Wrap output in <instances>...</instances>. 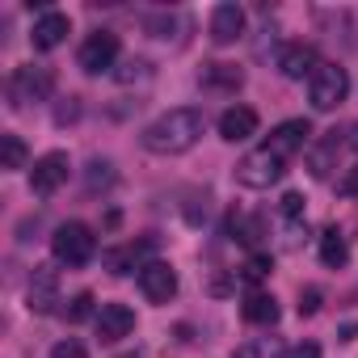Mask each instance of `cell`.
<instances>
[{"mask_svg": "<svg viewBox=\"0 0 358 358\" xmlns=\"http://www.w3.org/2000/svg\"><path fill=\"white\" fill-rule=\"evenodd\" d=\"M203 127H207L203 110H190V106L169 110L152 127H143V148L156 152V156H182V152H190L203 139Z\"/></svg>", "mask_w": 358, "mask_h": 358, "instance_id": "obj_1", "label": "cell"}, {"mask_svg": "<svg viewBox=\"0 0 358 358\" xmlns=\"http://www.w3.org/2000/svg\"><path fill=\"white\" fill-rule=\"evenodd\" d=\"M51 253H55L59 266H85V262H93V253H97V236H93L89 224L68 220V224L55 228V236H51Z\"/></svg>", "mask_w": 358, "mask_h": 358, "instance_id": "obj_2", "label": "cell"}, {"mask_svg": "<svg viewBox=\"0 0 358 358\" xmlns=\"http://www.w3.org/2000/svg\"><path fill=\"white\" fill-rule=\"evenodd\" d=\"M345 93H350V76H345V68H337V64H320V68L312 72V80H308V101H312V110H320V114L337 110V106L345 101Z\"/></svg>", "mask_w": 358, "mask_h": 358, "instance_id": "obj_3", "label": "cell"}, {"mask_svg": "<svg viewBox=\"0 0 358 358\" xmlns=\"http://www.w3.org/2000/svg\"><path fill=\"white\" fill-rule=\"evenodd\" d=\"M51 89H55V72L43 68V64H26V68H17L13 80H9V101L22 110V106H30V101H47Z\"/></svg>", "mask_w": 358, "mask_h": 358, "instance_id": "obj_4", "label": "cell"}, {"mask_svg": "<svg viewBox=\"0 0 358 358\" xmlns=\"http://www.w3.org/2000/svg\"><path fill=\"white\" fill-rule=\"evenodd\" d=\"M282 173H287V160H278L274 152L257 148V152H249V156L236 164V182H241L245 190H270Z\"/></svg>", "mask_w": 358, "mask_h": 358, "instance_id": "obj_5", "label": "cell"}, {"mask_svg": "<svg viewBox=\"0 0 358 358\" xmlns=\"http://www.w3.org/2000/svg\"><path fill=\"white\" fill-rule=\"evenodd\" d=\"M68 156L64 152H47V156H38L34 160V169H30V190L38 194V199H51L64 182H68Z\"/></svg>", "mask_w": 358, "mask_h": 358, "instance_id": "obj_6", "label": "cell"}, {"mask_svg": "<svg viewBox=\"0 0 358 358\" xmlns=\"http://www.w3.org/2000/svg\"><path fill=\"white\" fill-rule=\"evenodd\" d=\"M308 139H312L308 118H287V122H278V127L270 131V139H266L262 148H266V152H274L278 160H291L295 152H303V148H308Z\"/></svg>", "mask_w": 358, "mask_h": 358, "instance_id": "obj_7", "label": "cell"}, {"mask_svg": "<svg viewBox=\"0 0 358 358\" xmlns=\"http://www.w3.org/2000/svg\"><path fill=\"white\" fill-rule=\"evenodd\" d=\"M76 59H80V68H85L89 76H97V72L114 68V59H118V34H110V30H97V34H89Z\"/></svg>", "mask_w": 358, "mask_h": 358, "instance_id": "obj_8", "label": "cell"}, {"mask_svg": "<svg viewBox=\"0 0 358 358\" xmlns=\"http://www.w3.org/2000/svg\"><path fill=\"white\" fill-rule=\"evenodd\" d=\"M139 291L152 299V303H169L177 295V274L169 262H148L139 266Z\"/></svg>", "mask_w": 358, "mask_h": 358, "instance_id": "obj_9", "label": "cell"}, {"mask_svg": "<svg viewBox=\"0 0 358 358\" xmlns=\"http://www.w3.org/2000/svg\"><path fill=\"white\" fill-rule=\"evenodd\" d=\"M245 34V9L241 5H215L211 13V43L215 47H232Z\"/></svg>", "mask_w": 358, "mask_h": 358, "instance_id": "obj_10", "label": "cell"}, {"mask_svg": "<svg viewBox=\"0 0 358 358\" xmlns=\"http://www.w3.org/2000/svg\"><path fill=\"white\" fill-rule=\"evenodd\" d=\"M59 303V270L55 266H34L30 278V308L34 312H51Z\"/></svg>", "mask_w": 358, "mask_h": 358, "instance_id": "obj_11", "label": "cell"}, {"mask_svg": "<svg viewBox=\"0 0 358 358\" xmlns=\"http://www.w3.org/2000/svg\"><path fill=\"white\" fill-rule=\"evenodd\" d=\"M131 329H135V312L127 303H101V312H97V337L101 341H122Z\"/></svg>", "mask_w": 358, "mask_h": 358, "instance_id": "obj_12", "label": "cell"}, {"mask_svg": "<svg viewBox=\"0 0 358 358\" xmlns=\"http://www.w3.org/2000/svg\"><path fill=\"white\" fill-rule=\"evenodd\" d=\"M72 34V22H68V13H43L38 22H34V34H30V43H34V51H55L64 38Z\"/></svg>", "mask_w": 358, "mask_h": 358, "instance_id": "obj_13", "label": "cell"}, {"mask_svg": "<svg viewBox=\"0 0 358 358\" xmlns=\"http://www.w3.org/2000/svg\"><path fill=\"white\" fill-rule=\"evenodd\" d=\"M320 64H316V47H308V43H291L282 55H278V72L287 76V80H312V72H316Z\"/></svg>", "mask_w": 358, "mask_h": 358, "instance_id": "obj_14", "label": "cell"}, {"mask_svg": "<svg viewBox=\"0 0 358 358\" xmlns=\"http://www.w3.org/2000/svg\"><path fill=\"white\" fill-rule=\"evenodd\" d=\"M220 135H224L228 143H241V139L257 135V110H253V106H232V110H224V114H220Z\"/></svg>", "mask_w": 358, "mask_h": 358, "instance_id": "obj_15", "label": "cell"}, {"mask_svg": "<svg viewBox=\"0 0 358 358\" xmlns=\"http://www.w3.org/2000/svg\"><path fill=\"white\" fill-rule=\"evenodd\" d=\"M199 80H203V89H220V93H236V89L245 85V72H241L236 64H203V72H199Z\"/></svg>", "mask_w": 358, "mask_h": 358, "instance_id": "obj_16", "label": "cell"}, {"mask_svg": "<svg viewBox=\"0 0 358 358\" xmlns=\"http://www.w3.org/2000/svg\"><path fill=\"white\" fill-rule=\"evenodd\" d=\"M341 143H345V139H337V131L324 135L320 143H312V152H308V169H312V177H329V173H333V156H337Z\"/></svg>", "mask_w": 358, "mask_h": 358, "instance_id": "obj_17", "label": "cell"}, {"mask_svg": "<svg viewBox=\"0 0 358 358\" xmlns=\"http://www.w3.org/2000/svg\"><path fill=\"white\" fill-rule=\"evenodd\" d=\"M245 320L249 324H278V299L274 295H266V291H253L249 299H245Z\"/></svg>", "mask_w": 358, "mask_h": 358, "instance_id": "obj_18", "label": "cell"}, {"mask_svg": "<svg viewBox=\"0 0 358 358\" xmlns=\"http://www.w3.org/2000/svg\"><path fill=\"white\" fill-rule=\"evenodd\" d=\"M320 262H324L329 270H341V266L350 262V245H345V236H341L337 228H324V232H320Z\"/></svg>", "mask_w": 358, "mask_h": 358, "instance_id": "obj_19", "label": "cell"}, {"mask_svg": "<svg viewBox=\"0 0 358 358\" xmlns=\"http://www.w3.org/2000/svg\"><path fill=\"white\" fill-rule=\"evenodd\" d=\"M26 156L30 152H26V143L17 135H0V169H9V173L13 169H26Z\"/></svg>", "mask_w": 358, "mask_h": 358, "instance_id": "obj_20", "label": "cell"}, {"mask_svg": "<svg viewBox=\"0 0 358 358\" xmlns=\"http://www.w3.org/2000/svg\"><path fill=\"white\" fill-rule=\"evenodd\" d=\"M139 253H143V249H135V245H122V249H110V253H106V266H110V274H127V270H135V262H139Z\"/></svg>", "mask_w": 358, "mask_h": 358, "instance_id": "obj_21", "label": "cell"}, {"mask_svg": "<svg viewBox=\"0 0 358 358\" xmlns=\"http://www.w3.org/2000/svg\"><path fill=\"white\" fill-rule=\"evenodd\" d=\"M236 224V236L245 241V245H257L262 236H266V224H262V215H249V220H232Z\"/></svg>", "mask_w": 358, "mask_h": 358, "instance_id": "obj_22", "label": "cell"}, {"mask_svg": "<svg viewBox=\"0 0 358 358\" xmlns=\"http://www.w3.org/2000/svg\"><path fill=\"white\" fill-rule=\"evenodd\" d=\"M270 270H274V262H270L266 253H253V257L245 262V278H249V282H262V278H270Z\"/></svg>", "mask_w": 358, "mask_h": 358, "instance_id": "obj_23", "label": "cell"}, {"mask_svg": "<svg viewBox=\"0 0 358 358\" xmlns=\"http://www.w3.org/2000/svg\"><path fill=\"white\" fill-rule=\"evenodd\" d=\"M64 316H68L72 324H80V320H89V316H93V295H89V291H80V295L72 299V308H64Z\"/></svg>", "mask_w": 358, "mask_h": 358, "instance_id": "obj_24", "label": "cell"}, {"mask_svg": "<svg viewBox=\"0 0 358 358\" xmlns=\"http://www.w3.org/2000/svg\"><path fill=\"white\" fill-rule=\"evenodd\" d=\"M316 312H320V291L316 287L299 291V316H316Z\"/></svg>", "mask_w": 358, "mask_h": 358, "instance_id": "obj_25", "label": "cell"}, {"mask_svg": "<svg viewBox=\"0 0 358 358\" xmlns=\"http://www.w3.org/2000/svg\"><path fill=\"white\" fill-rule=\"evenodd\" d=\"M278 211H282L287 220H299V215H303V199H299V194L291 190V194H282V203H278Z\"/></svg>", "mask_w": 358, "mask_h": 358, "instance_id": "obj_26", "label": "cell"}, {"mask_svg": "<svg viewBox=\"0 0 358 358\" xmlns=\"http://www.w3.org/2000/svg\"><path fill=\"white\" fill-rule=\"evenodd\" d=\"M51 358H89V350H85L80 341H59V345L51 350Z\"/></svg>", "mask_w": 358, "mask_h": 358, "instance_id": "obj_27", "label": "cell"}, {"mask_svg": "<svg viewBox=\"0 0 358 358\" xmlns=\"http://www.w3.org/2000/svg\"><path fill=\"white\" fill-rule=\"evenodd\" d=\"M143 76H148V64H143V59H131V64L118 72V80H122V85H131V80H143Z\"/></svg>", "mask_w": 358, "mask_h": 358, "instance_id": "obj_28", "label": "cell"}, {"mask_svg": "<svg viewBox=\"0 0 358 358\" xmlns=\"http://www.w3.org/2000/svg\"><path fill=\"white\" fill-rule=\"evenodd\" d=\"M337 190H341L345 199H358V164H354V169L341 177V182H337Z\"/></svg>", "mask_w": 358, "mask_h": 358, "instance_id": "obj_29", "label": "cell"}, {"mask_svg": "<svg viewBox=\"0 0 358 358\" xmlns=\"http://www.w3.org/2000/svg\"><path fill=\"white\" fill-rule=\"evenodd\" d=\"M291 358H320V345H316V341H299V345L291 350Z\"/></svg>", "mask_w": 358, "mask_h": 358, "instance_id": "obj_30", "label": "cell"}, {"mask_svg": "<svg viewBox=\"0 0 358 358\" xmlns=\"http://www.w3.org/2000/svg\"><path fill=\"white\" fill-rule=\"evenodd\" d=\"M345 143H350V148H354V152H358V122H354V127H350V131H345Z\"/></svg>", "mask_w": 358, "mask_h": 358, "instance_id": "obj_31", "label": "cell"}, {"mask_svg": "<svg viewBox=\"0 0 358 358\" xmlns=\"http://www.w3.org/2000/svg\"><path fill=\"white\" fill-rule=\"evenodd\" d=\"M122 358H135V354H122Z\"/></svg>", "mask_w": 358, "mask_h": 358, "instance_id": "obj_32", "label": "cell"}]
</instances>
